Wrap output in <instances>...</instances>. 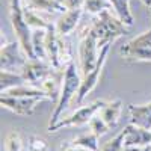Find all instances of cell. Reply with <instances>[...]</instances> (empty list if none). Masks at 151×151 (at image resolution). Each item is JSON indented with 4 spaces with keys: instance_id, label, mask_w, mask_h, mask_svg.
<instances>
[{
    "instance_id": "29",
    "label": "cell",
    "mask_w": 151,
    "mask_h": 151,
    "mask_svg": "<svg viewBox=\"0 0 151 151\" xmlns=\"http://www.w3.org/2000/svg\"><path fill=\"white\" fill-rule=\"evenodd\" d=\"M142 2H144V5H147V6L151 8V0H142Z\"/></svg>"
},
{
    "instance_id": "30",
    "label": "cell",
    "mask_w": 151,
    "mask_h": 151,
    "mask_svg": "<svg viewBox=\"0 0 151 151\" xmlns=\"http://www.w3.org/2000/svg\"><path fill=\"white\" fill-rule=\"evenodd\" d=\"M144 148H145L147 151H151V144H150V145H147V147H144Z\"/></svg>"
},
{
    "instance_id": "25",
    "label": "cell",
    "mask_w": 151,
    "mask_h": 151,
    "mask_svg": "<svg viewBox=\"0 0 151 151\" xmlns=\"http://www.w3.org/2000/svg\"><path fill=\"white\" fill-rule=\"evenodd\" d=\"M48 144L40 136H30L27 141V151H48Z\"/></svg>"
},
{
    "instance_id": "19",
    "label": "cell",
    "mask_w": 151,
    "mask_h": 151,
    "mask_svg": "<svg viewBox=\"0 0 151 151\" xmlns=\"http://www.w3.org/2000/svg\"><path fill=\"white\" fill-rule=\"evenodd\" d=\"M98 137H100L98 134H95L94 132H89V133H85V134H80L79 137H76L73 141V145L86 148L89 151H97L98 150Z\"/></svg>"
},
{
    "instance_id": "8",
    "label": "cell",
    "mask_w": 151,
    "mask_h": 151,
    "mask_svg": "<svg viewBox=\"0 0 151 151\" xmlns=\"http://www.w3.org/2000/svg\"><path fill=\"white\" fill-rule=\"evenodd\" d=\"M55 71H56V68L52 64H45L42 59L36 58V59H27V62L24 64V67L20 73L26 79L27 85L40 88L42 85V82L47 80Z\"/></svg>"
},
{
    "instance_id": "21",
    "label": "cell",
    "mask_w": 151,
    "mask_h": 151,
    "mask_svg": "<svg viewBox=\"0 0 151 151\" xmlns=\"http://www.w3.org/2000/svg\"><path fill=\"white\" fill-rule=\"evenodd\" d=\"M83 9H86L89 14L98 15L104 9H113V6L110 3V0H85Z\"/></svg>"
},
{
    "instance_id": "22",
    "label": "cell",
    "mask_w": 151,
    "mask_h": 151,
    "mask_svg": "<svg viewBox=\"0 0 151 151\" xmlns=\"http://www.w3.org/2000/svg\"><path fill=\"white\" fill-rule=\"evenodd\" d=\"M23 141L18 132H11L5 139V151H21Z\"/></svg>"
},
{
    "instance_id": "27",
    "label": "cell",
    "mask_w": 151,
    "mask_h": 151,
    "mask_svg": "<svg viewBox=\"0 0 151 151\" xmlns=\"http://www.w3.org/2000/svg\"><path fill=\"white\" fill-rule=\"evenodd\" d=\"M59 151H89V150H86V148H82V147H77V145H64V147H60Z\"/></svg>"
},
{
    "instance_id": "28",
    "label": "cell",
    "mask_w": 151,
    "mask_h": 151,
    "mask_svg": "<svg viewBox=\"0 0 151 151\" xmlns=\"http://www.w3.org/2000/svg\"><path fill=\"white\" fill-rule=\"evenodd\" d=\"M127 151H147L144 147H137V148H129Z\"/></svg>"
},
{
    "instance_id": "9",
    "label": "cell",
    "mask_w": 151,
    "mask_h": 151,
    "mask_svg": "<svg viewBox=\"0 0 151 151\" xmlns=\"http://www.w3.org/2000/svg\"><path fill=\"white\" fill-rule=\"evenodd\" d=\"M0 56H2V70L6 71H21L29 59L18 41L2 44Z\"/></svg>"
},
{
    "instance_id": "7",
    "label": "cell",
    "mask_w": 151,
    "mask_h": 151,
    "mask_svg": "<svg viewBox=\"0 0 151 151\" xmlns=\"http://www.w3.org/2000/svg\"><path fill=\"white\" fill-rule=\"evenodd\" d=\"M106 101L103 100H95L94 103L88 104V106H83L80 109H77L74 113H71L70 116H65V118H60L56 124L53 125H48V132H58L60 130L62 127H74V125H83V124H89V121L92 119V116L95 113H98L104 107Z\"/></svg>"
},
{
    "instance_id": "17",
    "label": "cell",
    "mask_w": 151,
    "mask_h": 151,
    "mask_svg": "<svg viewBox=\"0 0 151 151\" xmlns=\"http://www.w3.org/2000/svg\"><path fill=\"white\" fill-rule=\"evenodd\" d=\"M23 85H27V83L21 73L2 70V76H0V89H2V92L9 91L15 86H23Z\"/></svg>"
},
{
    "instance_id": "1",
    "label": "cell",
    "mask_w": 151,
    "mask_h": 151,
    "mask_svg": "<svg viewBox=\"0 0 151 151\" xmlns=\"http://www.w3.org/2000/svg\"><path fill=\"white\" fill-rule=\"evenodd\" d=\"M92 30L95 32L98 48L101 50L104 45H112L118 38L127 33L125 24L119 20L118 15H112L110 9H104L94 18V23L91 24Z\"/></svg>"
},
{
    "instance_id": "12",
    "label": "cell",
    "mask_w": 151,
    "mask_h": 151,
    "mask_svg": "<svg viewBox=\"0 0 151 151\" xmlns=\"http://www.w3.org/2000/svg\"><path fill=\"white\" fill-rule=\"evenodd\" d=\"M151 144V132L147 129H142L136 124H129L124 129V147L129 148H137V147H147Z\"/></svg>"
},
{
    "instance_id": "18",
    "label": "cell",
    "mask_w": 151,
    "mask_h": 151,
    "mask_svg": "<svg viewBox=\"0 0 151 151\" xmlns=\"http://www.w3.org/2000/svg\"><path fill=\"white\" fill-rule=\"evenodd\" d=\"M113 6L115 14L119 17V20L125 24V26H132L134 23L132 11H130V0H110Z\"/></svg>"
},
{
    "instance_id": "5",
    "label": "cell",
    "mask_w": 151,
    "mask_h": 151,
    "mask_svg": "<svg viewBox=\"0 0 151 151\" xmlns=\"http://www.w3.org/2000/svg\"><path fill=\"white\" fill-rule=\"evenodd\" d=\"M100 56V48L97 42V36L92 27H85L80 33V42H79V60H80V74L86 76L91 73Z\"/></svg>"
},
{
    "instance_id": "6",
    "label": "cell",
    "mask_w": 151,
    "mask_h": 151,
    "mask_svg": "<svg viewBox=\"0 0 151 151\" xmlns=\"http://www.w3.org/2000/svg\"><path fill=\"white\" fill-rule=\"evenodd\" d=\"M119 55L125 60L136 62H151V27L125 42L119 48Z\"/></svg>"
},
{
    "instance_id": "15",
    "label": "cell",
    "mask_w": 151,
    "mask_h": 151,
    "mask_svg": "<svg viewBox=\"0 0 151 151\" xmlns=\"http://www.w3.org/2000/svg\"><path fill=\"white\" fill-rule=\"evenodd\" d=\"M21 2L24 8L33 9L36 12H48V14L60 12V14H64L67 11L60 0H21Z\"/></svg>"
},
{
    "instance_id": "14",
    "label": "cell",
    "mask_w": 151,
    "mask_h": 151,
    "mask_svg": "<svg viewBox=\"0 0 151 151\" xmlns=\"http://www.w3.org/2000/svg\"><path fill=\"white\" fill-rule=\"evenodd\" d=\"M132 124L151 130V103L148 104H129Z\"/></svg>"
},
{
    "instance_id": "24",
    "label": "cell",
    "mask_w": 151,
    "mask_h": 151,
    "mask_svg": "<svg viewBox=\"0 0 151 151\" xmlns=\"http://www.w3.org/2000/svg\"><path fill=\"white\" fill-rule=\"evenodd\" d=\"M124 130L121 133H118L113 139H110L109 142H106L101 148V151H124Z\"/></svg>"
},
{
    "instance_id": "3",
    "label": "cell",
    "mask_w": 151,
    "mask_h": 151,
    "mask_svg": "<svg viewBox=\"0 0 151 151\" xmlns=\"http://www.w3.org/2000/svg\"><path fill=\"white\" fill-rule=\"evenodd\" d=\"M82 85V77L80 73L76 68V64L71 60L70 64L65 67V76H64V83H62V89H60V95L59 100L56 103V107L52 113V118H50L48 125H53L60 119L62 112L67 109V106L71 103V100L77 97L79 89Z\"/></svg>"
},
{
    "instance_id": "23",
    "label": "cell",
    "mask_w": 151,
    "mask_h": 151,
    "mask_svg": "<svg viewBox=\"0 0 151 151\" xmlns=\"http://www.w3.org/2000/svg\"><path fill=\"white\" fill-rule=\"evenodd\" d=\"M89 127H91V132H94L95 134H98V136H103L104 133H107L109 132V125L104 122V119L101 118V115H100V113H98V115H97V113H95V115L92 116V119L89 121Z\"/></svg>"
},
{
    "instance_id": "2",
    "label": "cell",
    "mask_w": 151,
    "mask_h": 151,
    "mask_svg": "<svg viewBox=\"0 0 151 151\" xmlns=\"http://www.w3.org/2000/svg\"><path fill=\"white\" fill-rule=\"evenodd\" d=\"M65 36L67 35H59L56 27L52 24L47 29L45 40H44L47 59L55 68H59V70H64L73 60L71 59V45Z\"/></svg>"
},
{
    "instance_id": "13",
    "label": "cell",
    "mask_w": 151,
    "mask_h": 151,
    "mask_svg": "<svg viewBox=\"0 0 151 151\" xmlns=\"http://www.w3.org/2000/svg\"><path fill=\"white\" fill-rule=\"evenodd\" d=\"M82 14H83V8L67 9L64 14H62V17L58 20V23L55 24L58 33L59 35H68L70 32H73L76 29V26H77Z\"/></svg>"
},
{
    "instance_id": "16",
    "label": "cell",
    "mask_w": 151,
    "mask_h": 151,
    "mask_svg": "<svg viewBox=\"0 0 151 151\" xmlns=\"http://www.w3.org/2000/svg\"><path fill=\"white\" fill-rule=\"evenodd\" d=\"M121 110H122V101L121 100H113V101L106 103L104 107L98 113L101 115L104 122L112 129V127H115V125L118 124L119 116H121Z\"/></svg>"
},
{
    "instance_id": "4",
    "label": "cell",
    "mask_w": 151,
    "mask_h": 151,
    "mask_svg": "<svg viewBox=\"0 0 151 151\" xmlns=\"http://www.w3.org/2000/svg\"><path fill=\"white\" fill-rule=\"evenodd\" d=\"M9 17H11V24L17 35V41L21 44L24 53L27 55L29 59H36L33 44H32V30L30 26L26 21L24 17V8L21 0H9Z\"/></svg>"
},
{
    "instance_id": "10",
    "label": "cell",
    "mask_w": 151,
    "mask_h": 151,
    "mask_svg": "<svg viewBox=\"0 0 151 151\" xmlns=\"http://www.w3.org/2000/svg\"><path fill=\"white\" fill-rule=\"evenodd\" d=\"M109 48H110V45H104L101 50H100V56H98V62H97L95 68H94L91 73H88L86 76H83V77H82L80 89H79L77 97H76V101H77V104H80V103L83 101V98L97 86L98 79H100V74H101V71H103L104 62H106V58H107V53H109Z\"/></svg>"
},
{
    "instance_id": "20",
    "label": "cell",
    "mask_w": 151,
    "mask_h": 151,
    "mask_svg": "<svg viewBox=\"0 0 151 151\" xmlns=\"http://www.w3.org/2000/svg\"><path fill=\"white\" fill-rule=\"evenodd\" d=\"M24 17H26V21L30 26V29H48L50 26H52L48 21H45L44 18L40 17V12H36L33 9H29V8H24Z\"/></svg>"
},
{
    "instance_id": "26",
    "label": "cell",
    "mask_w": 151,
    "mask_h": 151,
    "mask_svg": "<svg viewBox=\"0 0 151 151\" xmlns=\"http://www.w3.org/2000/svg\"><path fill=\"white\" fill-rule=\"evenodd\" d=\"M60 2L67 9H76V8H83L85 0H60Z\"/></svg>"
},
{
    "instance_id": "11",
    "label": "cell",
    "mask_w": 151,
    "mask_h": 151,
    "mask_svg": "<svg viewBox=\"0 0 151 151\" xmlns=\"http://www.w3.org/2000/svg\"><path fill=\"white\" fill-rule=\"evenodd\" d=\"M38 103H40V100L30 98V97H12V95H5V94H2V97H0V104L5 109L23 116H30L35 112V107Z\"/></svg>"
}]
</instances>
